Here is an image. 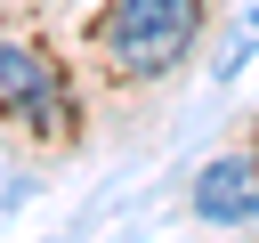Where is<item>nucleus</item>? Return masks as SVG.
<instances>
[{"instance_id": "1", "label": "nucleus", "mask_w": 259, "mask_h": 243, "mask_svg": "<svg viewBox=\"0 0 259 243\" xmlns=\"http://www.w3.org/2000/svg\"><path fill=\"white\" fill-rule=\"evenodd\" d=\"M202 32V0H113L97 40H105V65L121 81H154L186 57V40Z\"/></svg>"}, {"instance_id": "2", "label": "nucleus", "mask_w": 259, "mask_h": 243, "mask_svg": "<svg viewBox=\"0 0 259 243\" xmlns=\"http://www.w3.org/2000/svg\"><path fill=\"white\" fill-rule=\"evenodd\" d=\"M0 105L32 130H57V73L32 40H0Z\"/></svg>"}, {"instance_id": "3", "label": "nucleus", "mask_w": 259, "mask_h": 243, "mask_svg": "<svg viewBox=\"0 0 259 243\" xmlns=\"http://www.w3.org/2000/svg\"><path fill=\"white\" fill-rule=\"evenodd\" d=\"M194 211L202 219H259V162L251 154H219L194 178Z\"/></svg>"}]
</instances>
